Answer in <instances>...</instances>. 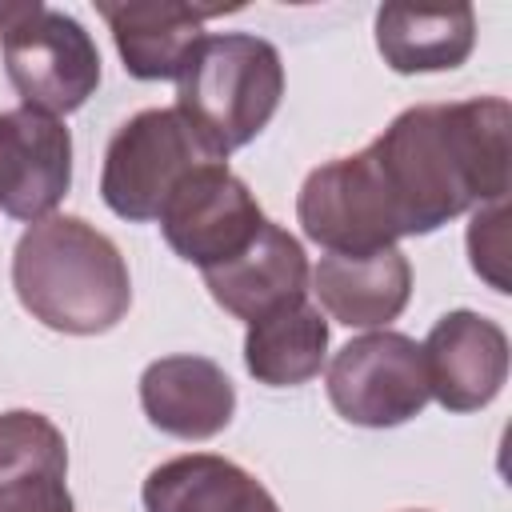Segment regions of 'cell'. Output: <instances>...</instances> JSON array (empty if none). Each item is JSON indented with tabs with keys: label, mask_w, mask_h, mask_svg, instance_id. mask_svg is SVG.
<instances>
[{
	"label": "cell",
	"mask_w": 512,
	"mask_h": 512,
	"mask_svg": "<svg viewBox=\"0 0 512 512\" xmlns=\"http://www.w3.org/2000/svg\"><path fill=\"white\" fill-rule=\"evenodd\" d=\"M296 220L312 244L336 256H368L380 248H396V228L360 152L336 156L304 176L296 196Z\"/></svg>",
	"instance_id": "obj_8"
},
{
	"label": "cell",
	"mask_w": 512,
	"mask_h": 512,
	"mask_svg": "<svg viewBox=\"0 0 512 512\" xmlns=\"http://www.w3.org/2000/svg\"><path fill=\"white\" fill-rule=\"evenodd\" d=\"M428 396L448 412H476L508 380V336L496 320L456 308L444 312L420 344Z\"/></svg>",
	"instance_id": "obj_10"
},
{
	"label": "cell",
	"mask_w": 512,
	"mask_h": 512,
	"mask_svg": "<svg viewBox=\"0 0 512 512\" xmlns=\"http://www.w3.org/2000/svg\"><path fill=\"white\" fill-rule=\"evenodd\" d=\"M156 220L168 248L180 260L196 264L200 272L244 252L264 228V212L256 196L240 176L228 172L224 160H208L192 168L172 188Z\"/></svg>",
	"instance_id": "obj_7"
},
{
	"label": "cell",
	"mask_w": 512,
	"mask_h": 512,
	"mask_svg": "<svg viewBox=\"0 0 512 512\" xmlns=\"http://www.w3.org/2000/svg\"><path fill=\"white\" fill-rule=\"evenodd\" d=\"M324 356H328V320L316 304H308V296L248 324L244 368L256 384L296 388L320 376Z\"/></svg>",
	"instance_id": "obj_18"
},
{
	"label": "cell",
	"mask_w": 512,
	"mask_h": 512,
	"mask_svg": "<svg viewBox=\"0 0 512 512\" xmlns=\"http://www.w3.org/2000/svg\"><path fill=\"white\" fill-rule=\"evenodd\" d=\"M512 108L500 96L404 108L360 160L396 236H428L468 208L508 196Z\"/></svg>",
	"instance_id": "obj_1"
},
{
	"label": "cell",
	"mask_w": 512,
	"mask_h": 512,
	"mask_svg": "<svg viewBox=\"0 0 512 512\" xmlns=\"http://www.w3.org/2000/svg\"><path fill=\"white\" fill-rule=\"evenodd\" d=\"M12 288L32 320L64 336H100L132 304V276L112 236L84 216L56 212L16 240Z\"/></svg>",
	"instance_id": "obj_2"
},
{
	"label": "cell",
	"mask_w": 512,
	"mask_h": 512,
	"mask_svg": "<svg viewBox=\"0 0 512 512\" xmlns=\"http://www.w3.org/2000/svg\"><path fill=\"white\" fill-rule=\"evenodd\" d=\"M204 288L228 316L252 324L308 296V256L288 228L264 220L244 252L216 268H204Z\"/></svg>",
	"instance_id": "obj_12"
},
{
	"label": "cell",
	"mask_w": 512,
	"mask_h": 512,
	"mask_svg": "<svg viewBox=\"0 0 512 512\" xmlns=\"http://www.w3.org/2000/svg\"><path fill=\"white\" fill-rule=\"evenodd\" d=\"M0 512H76L68 444L44 412H0Z\"/></svg>",
	"instance_id": "obj_14"
},
{
	"label": "cell",
	"mask_w": 512,
	"mask_h": 512,
	"mask_svg": "<svg viewBox=\"0 0 512 512\" xmlns=\"http://www.w3.org/2000/svg\"><path fill=\"white\" fill-rule=\"evenodd\" d=\"M4 72L24 108L64 116L96 92L100 52L76 16L36 4L32 16L4 36Z\"/></svg>",
	"instance_id": "obj_6"
},
{
	"label": "cell",
	"mask_w": 512,
	"mask_h": 512,
	"mask_svg": "<svg viewBox=\"0 0 512 512\" xmlns=\"http://www.w3.org/2000/svg\"><path fill=\"white\" fill-rule=\"evenodd\" d=\"M376 48L384 64L400 76L452 72L476 48V12L472 4H448V8L384 4L376 12Z\"/></svg>",
	"instance_id": "obj_17"
},
{
	"label": "cell",
	"mask_w": 512,
	"mask_h": 512,
	"mask_svg": "<svg viewBox=\"0 0 512 512\" xmlns=\"http://www.w3.org/2000/svg\"><path fill=\"white\" fill-rule=\"evenodd\" d=\"M332 408L360 428H396L432 400L420 344L404 332H364L348 340L324 376Z\"/></svg>",
	"instance_id": "obj_5"
},
{
	"label": "cell",
	"mask_w": 512,
	"mask_h": 512,
	"mask_svg": "<svg viewBox=\"0 0 512 512\" xmlns=\"http://www.w3.org/2000/svg\"><path fill=\"white\" fill-rule=\"evenodd\" d=\"M72 188V132L40 108L0 112V212L36 224Z\"/></svg>",
	"instance_id": "obj_9"
},
{
	"label": "cell",
	"mask_w": 512,
	"mask_h": 512,
	"mask_svg": "<svg viewBox=\"0 0 512 512\" xmlns=\"http://www.w3.org/2000/svg\"><path fill=\"white\" fill-rule=\"evenodd\" d=\"M96 12L104 16L128 76L180 80L184 64L204 40V20L220 16L224 8H196L180 0H132V4L100 0Z\"/></svg>",
	"instance_id": "obj_13"
},
{
	"label": "cell",
	"mask_w": 512,
	"mask_h": 512,
	"mask_svg": "<svg viewBox=\"0 0 512 512\" xmlns=\"http://www.w3.org/2000/svg\"><path fill=\"white\" fill-rule=\"evenodd\" d=\"M40 0H20V4H0V40L24 20V16H32V8H36Z\"/></svg>",
	"instance_id": "obj_20"
},
{
	"label": "cell",
	"mask_w": 512,
	"mask_h": 512,
	"mask_svg": "<svg viewBox=\"0 0 512 512\" xmlns=\"http://www.w3.org/2000/svg\"><path fill=\"white\" fill-rule=\"evenodd\" d=\"M508 212L504 200L480 204L472 208V224H468V256H472V272L480 280H488L496 292H508V228H504Z\"/></svg>",
	"instance_id": "obj_19"
},
{
	"label": "cell",
	"mask_w": 512,
	"mask_h": 512,
	"mask_svg": "<svg viewBox=\"0 0 512 512\" xmlns=\"http://www.w3.org/2000/svg\"><path fill=\"white\" fill-rule=\"evenodd\" d=\"M320 312L344 328H388L412 296V264L400 248L368 256H320L308 272Z\"/></svg>",
	"instance_id": "obj_15"
},
{
	"label": "cell",
	"mask_w": 512,
	"mask_h": 512,
	"mask_svg": "<svg viewBox=\"0 0 512 512\" xmlns=\"http://www.w3.org/2000/svg\"><path fill=\"white\" fill-rule=\"evenodd\" d=\"M140 408L164 436L212 440L232 424L236 388L208 356H160L140 376Z\"/></svg>",
	"instance_id": "obj_11"
},
{
	"label": "cell",
	"mask_w": 512,
	"mask_h": 512,
	"mask_svg": "<svg viewBox=\"0 0 512 512\" xmlns=\"http://www.w3.org/2000/svg\"><path fill=\"white\" fill-rule=\"evenodd\" d=\"M280 96V52L252 32L204 36L176 80V108L220 160L268 128Z\"/></svg>",
	"instance_id": "obj_3"
},
{
	"label": "cell",
	"mask_w": 512,
	"mask_h": 512,
	"mask_svg": "<svg viewBox=\"0 0 512 512\" xmlns=\"http://www.w3.org/2000/svg\"><path fill=\"white\" fill-rule=\"evenodd\" d=\"M220 160L180 108H144L116 128L104 148L100 196L132 224L156 220L172 188L200 164Z\"/></svg>",
	"instance_id": "obj_4"
},
{
	"label": "cell",
	"mask_w": 512,
	"mask_h": 512,
	"mask_svg": "<svg viewBox=\"0 0 512 512\" xmlns=\"http://www.w3.org/2000/svg\"><path fill=\"white\" fill-rule=\"evenodd\" d=\"M144 512H280L276 496L240 464L188 452L148 472L140 488Z\"/></svg>",
	"instance_id": "obj_16"
}]
</instances>
